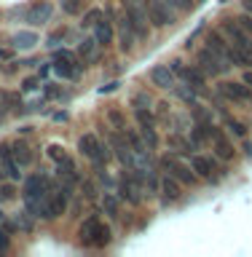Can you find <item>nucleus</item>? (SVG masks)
<instances>
[{
    "mask_svg": "<svg viewBox=\"0 0 252 257\" xmlns=\"http://www.w3.org/2000/svg\"><path fill=\"white\" fill-rule=\"evenodd\" d=\"M83 193H86V198H94L97 193H94V185L92 182H83Z\"/></svg>",
    "mask_w": 252,
    "mask_h": 257,
    "instance_id": "nucleus-41",
    "label": "nucleus"
},
{
    "mask_svg": "<svg viewBox=\"0 0 252 257\" xmlns=\"http://www.w3.org/2000/svg\"><path fill=\"white\" fill-rule=\"evenodd\" d=\"M118 198L126 201V204H132V206H137L142 201V185L134 174H124L118 180Z\"/></svg>",
    "mask_w": 252,
    "mask_h": 257,
    "instance_id": "nucleus-10",
    "label": "nucleus"
},
{
    "mask_svg": "<svg viewBox=\"0 0 252 257\" xmlns=\"http://www.w3.org/2000/svg\"><path fill=\"white\" fill-rule=\"evenodd\" d=\"M223 3H231V0H223Z\"/></svg>",
    "mask_w": 252,
    "mask_h": 257,
    "instance_id": "nucleus-48",
    "label": "nucleus"
},
{
    "mask_svg": "<svg viewBox=\"0 0 252 257\" xmlns=\"http://www.w3.org/2000/svg\"><path fill=\"white\" fill-rule=\"evenodd\" d=\"M164 3H169L177 14H185V11H191V8H193V0H164Z\"/></svg>",
    "mask_w": 252,
    "mask_h": 257,
    "instance_id": "nucleus-33",
    "label": "nucleus"
},
{
    "mask_svg": "<svg viewBox=\"0 0 252 257\" xmlns=\"http://www.w3.org/2000/svg\"><path fill=\"white\" fill-rule=\"evenodd\" d=\"M196 62H199V67L204 70V75H212V78H220V75H225V72L231 70V64L225 59H220L212 48H201Z\"/></svg>",
    "mask_w": 252,
    "mask_h": 257,
    "instance_id": "nucleus-5",
    "label": "nucleus"
},
{
    "mask_svg": "<svg viewBox=\"0 0 252 257\" xmlns=\"http://www.w3.org/2000/svg\"><path fill=\"white\" fill-rule=\"evenodd\" d=\"M124 6H126V14L134 27L137 40H145L150 35V16H148V8H145V0H124Z\"/></svg>",
    "mask_w": 252,
    "mask_h": 257,
    "instance_id": "nucleus-2",
    "label": "nucleus"
},
{
    "mask_svg": "<svg viewBox=\"0 0 252 257\" xmlns=\"http://www.w3.org/2000/svg\"><path fill=\"white\" fill-rule=\"evenodd\" d=\"M56 174L64 177V180H67V185H75V182H78L75 164H72V158H70V156H64L62 161H56Z\"/></svg>",
    "mask_w": 252,
    "mask_h": 257,
    "instance_id": "nucleus-23",
    "label": "nucleus"
},
{
    "mask_svg": "<svg viewBox=\"0 0 252 257\" xmlns=\"http://www.w3.org/2000/svg\"><path fill=\"white\" fill-rule=\"evenodd\" d=\"M207 48H212L220 59H225V62L231 64V43H228V38H225L220 30L207 32Z\"/></svg>",
    "mask_w": 252,
    "mask_h": 257,
    "instance_id": "nucleus-16",
    "label": "nucleus"
},
{
    "mask_svg": "<svg viewBox=\"0 0 252 257\" xmlns=\"http://www.w3.org/2000/svg\"><path fill=\"white\" fill-rule=\"evenodd\" d=\"M56 94H59V91H56L54 86H48V88H46V96H56Z\"/></svg>",
    "mask_w": 252,
    "mask_h": 257,
    "instance_id": "nucleus-46",
    "label": "nucleus"
},
{
    "mask_svg": "<svg viewBox=\"0 0 252 257\" xmlns=\"http://www.w3.org/2000/svg\"><path fill=\"white\" fill-rule=\"evenodd\" d=\"M158 190H161V201H164V204H175V201L183 198V182L175 180L172 174L158 182Z\"/></svg>",
    "mask_w": 252,
    "mask_h": 257,
    "instance_id": "nucleus-17",
    "label": "nucleus"
},
{
    "mask_svg": "<svg viewBox=\"0 0 252 257\" xmlns=\"http://www.w3.org/2000/svg\"><path fill=\"white\" fill-rule=\"evenodd\" d=\"M100 43H97V38H83L80 40V46H78V54H80V59L83 62H97L100 59Z\"/></svg>",
    "mask_w": 252,
    "mask_h": 257,
    "instance_id": "nucleus-22",
    "label": "nucleus"
},
{
    "mask_svg": "<svg viewBox=\"0 0 252 257\" xmlns=\"http://www.w3.org/2000/svg\"><path fill=\"white\" fill-rule=\"evenodd\" d=\"M110 244V228L108 225H100V230H97V238L92 246H108Z\"/></svg>",
    "mask_w": 252,
    "mask_h": 257,
    "instance_id": "nucleus-32",
    "label": "nucleus"
},
{
    "mask_svg": "<svg viewBox=\"0 0 252 257\" xmlns=\"http://www.w3.org/2000/svg\"><path fill=\"white\" fill-rule=\"evenodd\" d=\"M100 16H102V8H92V11H89V14L83 16V22H80V24H83V27H94Z\"/></svg>",
    "mask_w": 252,
    "mask_h": 257,
    "instance_id": "nucleus-35",
    "label": "nucleus"
},
{
    "mask_svg": "<svg viewBox=\"0 0 252 257\" xmlns=\"http://www.w3.org/2000/svg\"><path fill=\"white\" fill-rule=\"evenodd\" d=\"M11 56H14L11 48H8V46H0V59H11Z\"/></svg>",
    "mask_w": 252,
    "mask_h": 257,
    "instance_id": "nucleus-42",
    "label": "nucleus"
},
{
    "mask_svg": "<svg viewBox=\"0 0 252 257\" xmlns=\"http://www.w3.org/2000/svg\"><path fill=\"white\" fill-rule=\"evenodd\" d=\"M38 83H40V75H38V78H27V80L22 83V88H24V91H35Z\"/></svg>",
    "mask_w": 252,
    "mask_h": 257,
    "instance_id": "nucleus-40",
    "label": "nucleus"
},
{
    "mask_svg": "<svg viewBox=\"0 0 252 257\" xmlns=\"http://www.w3.org/2000/svg\"><path fill=\"white\" fill-rule=\"evenodd\" d=\"M64 156H67V153H64L62 145H48V158L51 161H62Z\"/></svg>",
    "mask_w": 252,
    "mask_h": 257,
    "instance_id": "nucleus-37",
    "label": "nucleus"
},
{
    "mask_svg": "<svg viewBox=\"0 0 252 257\" xmlns=\"http://www.w3.org/2000/svg\"><path fill=\"white\" fill-rule=\"evenodd\" d=\"M217 91H220L228 102H236V104H252V88L244 83V80H225V83L217 86Z\"/></svg>",
    "mask_w": 252,
    "mask_h": 257,
    "instance_id": "nucleus-8",
    "label": "nucleus"
},
{
    "mask_svg": "<svg viewBox=\"0 0 252 257\" xmlns=\"http://www.w3.org/2000/svg\"><path fill=\"white\" fill-rule=\"evenodd\" d=\"M140 134H142V140H145V145H148L150 150H156V148H158V134H156V123L140 126Z\"/></svg>",
    "mask_w": 252,
    "mask_h": 257,
    "instance_id": "nucleus-26",
    "label": "nucleus"
},
{
    "mask_svg": "<svg viewBox=\"0 0 252 257\" xmlns=\"http://www.w3.org/2000/svg\"><path fill=\"white\" fill-rule=\"evenodd\" d=\"M14 196H16V190H14L11 182H3V185H0V198H3V201H11Z\"/></svg>",
    "mask_w": 252,
    "mask_h": 257,
    "instance_id": "nucleus-38",
    "label": "nucleus"
},
{
    "mask_svg": "<svg viewBox=\"0 0 252 257\" xmlns=\"http://www.w3.org/2000/svg\"><path fill=\"white\" fill-rule=\"evenodd\" d=\"M204 132H207L209 140H212V150H215V156L220 158V161H233V158H236L233 142H231L228 137H225V134H223L215 123H207V126H204Z\"/></svg>",
    "mask_w": 252,
    "mask_h": 257,
    "instance_id": "nucleus-4",
    "label": "nucleus"
},
{
    "mask_svg": "<svg viewBox=\"0 0 252 257\" xmlns=\"http://www.w3.org/2000/svg\"><path fill=\"white\" fill-rule=\"evenodd\" d=\"M220 32H223L225 38H228V43L252 51V35L241 30V24H239L236 19H223V22H220Z\"/></svg>",
    "mask_w": 252,
    "mask_h": 257,
    "instance_id": "nucleus-9",
    "label": "nucleus"
},
{
    "mask_svg": "<svg viewBox=\"0 0 252 257\" xmlns=\"http://www.w3.org/2000/svg\"><path fill=\"white\" fill-rule=\"evenodd\" d=\"M150 83L156 88H175V72L166 64H156L150 70Z\"/></svg>",
    "mask_w": 252,
    "mask_h": 257,
    "instance_id": "nucleus-20",
    "label": "nucleus"
},
{
    "mask_svg": "<svg viewBox=\"0 0 252 257\" xmlns=\"http://www.w3.org/2000/svg\"><path fill=\"white\" fill-rule=\"evenodd\" d=\"M35 43H38V35H35V32H16L14 40H11V46H14V48H22V51H30Z\"/></svg>",
    "mask_w": 252,
    "mask_h": 257,
    "instance_id": "nucleus-25",
    "label": "nucleus"
},
{
    "mask_svg": "<svg viewBox=\"0 0 252 257\" xmlns=\"http://www.w3.org/2000/svg\"><path fill=\"white\" fill-rule=\"evenodd\" d=\"M108 118H110V123L118 128V132H126V118L121 115V110L118 107H113L110 112H108Z\"/></svg>",
    "mask_w": 252,
    "mask_h": 257,
    "instance_id": "nucleus-31",
    "label": "nucleus"
},
{
    "mask_svg": "<svg viewBox=\"0 0 252 257\" xmlns=\"http://www.w3.org/2000/svg\"><path fill=\"white\" fill-rule=\"evenodd\" d=\"M19 104V94H14V91H0V110H11Z\"/></svg>",
    "mask_w": 252,
    "mask_h": 257,
    "instance_id": "nucleus-27",
    "label": "nucleus"
},
{
    "mask_svg": "<svg viewBox=\"0 0 252 257\" xmlns=\"http://www.w3.org/2000/svg\"><path fill=\"white\" fill-rule=\"evenodd\" d=\"M94 38H97V43H100L102 48L105 46H110L113 43V38H116V30H113V22L108 19V16H100V19H97V24H94Z\"/></svg>",
    "mask_w": 252,
    "mask_h": 257,
    "instance_id": "nucleus-19",
    "label": "nucleus"
},
{
    "mask_svg": "<svg viewBox=\"0 0 252 257\" xmlns=\"http://www.w3.org/2000/svg\"><path fill=\"white\" fill-rule=\"evenodd\" d=\"M241 8H244L247 14H252V0H241Z\"/></svg>",
    "mask_w": 252,
    "mask_h": 257,
    "instance_id": "nucleus-45",
    "label": "nucleus"
},
{
    "mask_svg": "<svg viewBox=\"0 0 252 257\" xmlns=\"http://www.w3.org/2000/svg\"><path fill=\"white\" fill-rule=\"evenodd\" d=\"M0 169L6 172L8 180H19L22 177V166L16 164V158L11 153V145H0Z\"/></svg>",
    "mask_w": 252,
    "mask_h": 257,
    "instance_id": "nucleus-18",
    "label": "nucleus"
},
{
    "mask_svg": "<svg viewBox=\"0 0 252 257\" xmlns=\"http://www.w3.org/2000/svg\"><path fill=\"white\" fill-rule=\"evenodd\" d=\"M100 225H102V222H100V217H97V214L86 217L83 225L78 228V236H80V241L92 246V244H94V238H97V230H100Z\"/></svg>",
    "mask_w": 252,
    "mask_h": 257,
    "instance_id": "nucleus-21",
    "label": "nucleus"
},
{
    "mask_svg": "<svg viewBox=\"0 0 252 257\" xmlns=\"http://www.w3.org/2000/svg\"><path fill=\"white\" fill-rule=\"evenodd\" d=\"M78 150H80V156L89 158L94 166H102L105 161L110 158V148H108V145H102V140L97 134H92V132L83 134L78 140Z\"/></svg>",
    "mask_w": 252,
    "mask_h": 257,
    "instance_id": "nucleus-3",
    "label": "nucleus"
},
{
    "mask_svg": "<svg viewBox=\"0 0 252 257\" xmlns=\"http://www.w3.org/2000/svg\"><path fill=\"white\" fill-rule=\"evenodd\" d=\"M54 72L64 80L78 78V67H75V56L70 51H56L54 54Z\"/></svg>",
    "mask_w": 252,
    "mask_h": 257,
    "instance_id": "nucleus-13",
    "label": "nucleus"
},
{
    "mask_svg": "<svg viewBox=\"0 0 252 257\" xmlns=\"http://www.w3.org/2000/svg\"><path fill=\"white\" fill-rule=\"evenodd\" d=\"M145 8H148L153 27H169L175 22V8L164 0H145Z\"/></svg>",
    "mask_w": 252,
    "mask_h": 257,
    "instance_id": "nucleus-6",
    "label": "nucleus"
},
{
    "mask_svg": "<svg viewBox=\"0 0 252 257\" xmlns=\"http://www.w3.org/2000/svg\"><path fill=\"white\" fill-rule=\"evenodd\" d=\"M161 166L169 169V174L175 177V180H180L183 185H196L199 182V177L196 172L191 169V164H183L177 156H166V158H161Z\"/></svg>",
    "mask_w": 252,
    "mask_h": 257,
    "instance_id": "nucleus-7",
    "label": "nucleus"
},
{
    "mask_svg": "<svg viewBox=\"0 0 252 257\" xmlns=\"http://www.w3.org/2000/svg\"><path fill=\"white\" fill-rule=\"evenodd\" d=\"M236 22L241 24V30H244V32H249V35H252V14H247V11H244V14H241Z\"/></svg>",
    "mask_w": 252,
    "mask_h": 257,
    "instance_id": "nucleus-39",
    "label": "nucleus"
},
{
    "mask_svg": "<svg viewBox=\"0 0 252 257\" xmlns=\"http://www.w3.org/2000/svg\"><path fill=\"white\" fill-rule=\"evenodd\" d=\"M134 118L140 126H148V123H156V118H153L150 107H134Z\"/></svg>",
    "mask_w": 252,
    "mask_h": 257,
    "instance_id": "nucleus-29",
    "label": "nucleus"
},
{
    "mask_svg": "<svg viewBox=\"0 0 252 257\" xmlns=\"http://www.w3.org/2000/svg\"><path fill=\"white\" fill-rule=\"evenodd\" d=\"M11 153H14L16 164H19L22 169L32 164V153H30V148H27V145H24V142H19V140H16V142L11 145Z\"/></svg>",
    "mask_w": 252,
    "mask_h": 257,
    "instance_id": "nucleus-24",
    "label": "nucleus"
},
{
    "mask_svg": "<svg viewBox=\"0 0 252 257\" xmlns=\"http://www.w3.org/2000/svg\"><path fill=\"white\" fill-rule=\"evenodd\" d=\"M80 8H83V0H62V11L67 16H78Z\"/></svg>",
    "mask_w": 252,
    "mask_h": 257,
    "instance_id": "nucleus-30",
    "label": "nucleus"
},
{
    "mask_svg": "<svg viewBox=\"0 0 252 257\" xmlns=\"http://www.w3.org/2000/svg\"><path fill=\"white\" fill-rule=\"evenodd\" d=\"M67 201H70V185H62L59 190H51L40 204V217L43 220H56L67 212Z\"/></svg>",
    "mask_w": 252,
    "mask_h": 257,
    "instance_id": "nucleus-1",
    "label": "nucleus"
},
{
    "mask_svg": "<svg viewBox=\"0 0 252 257\" xmlns=\"http://www.w3.org/2000/svg\"><path fill=\"white\" fill-rule=\"evenodd\" d=\"M0 220H3V212H0Z\"/></svg>",
    "mask_w": 252,
    "mask_h": 257,
    "instance_id": "nucleus-49",
    "label": "nucleus"
},
{
    "mask_svg": "<svg viewBox=\"0 0 252 257\" xmlns=\"http://www.w3.org/2000/svg\"><path fill=\"white\" fill-rule=\"evenodd\" d=\"M132 107H150V96H148V91L134 94V96H132Z\"/></svg>",
    "mask_w": 252,
    "mask_h": 257,
    "instance_id": "nucleus-36",
    "label": "nucleus"
},
{
    "mask_svg": "<svg viewBox=\"0 0 252 257\" xmlns=\"http://www.w3.org/2000/svg\"><path fill=\"white\" fill-rule=\"evenodd\" d=\"M241 80H244V83L252 88V70H247V72H244V78H241Z\"/></svg>",
    "mask_w": 252,
    "mask_h": 257,
    "instance_id": "nucleus-44",
    "label": "nucleus"
},
{
    "mask_svg": "<svg viewBox=\"0 0 252 257\" xmlns=\"http://www.w3.org/2000/svg\"><path fill=\"white\" fill-rule=\"evenodd\" d=\"M116 22H118V48H121L124 54H132V51H134V46H137V35H134L132 22H129L126 8H124V14H118V16H116Z\"/></svg>",
    "mask_w": 252,
    "mask_h": 257,
    "instance_id": "nucleus-11",
    "label": "nucleus"
},
{
    "mask_svg": "<svg viewBox=\"0 0 252 257\" xmlns=\"http://www.w3.org/2000/svg\"><path fill=\"white\" fill-rule=\"evenodd\" d=\"M244 153H247V156H252V145H249V142L244 145Z\"/></svg>",
    "mask_w": 252,
    "mask_h": 257,
    "instance_id": "nucleus-47",
    "label": "nucleus"
},
{
    "mask_svg": "<svg viewBox=\"0 0 252 257\" xmlns=\"http://www.w3.org/2000/svg\"><path fill=\"white\" fill-rule=\"evenodd\" d=\"M51 3L48 0H35L30 8H27V14H24V19H27L32 27H38V24H46L48 19H51Z\"/></svg>",
    "mask_w": 252,
    "mask_h": 257,
    "instance_id": "nucleus-15",
    "label": "nucleus"
},
{
    "mask_svg": "<svg viewBox=\"0 0 252 257\" xmlns=\"http://www.w3.org/2000/svg\"><path fill=\"white\" fill-rule=\"evenodd\" d=\"M225 126H228V132L233 137H239V140H244V137H247V126L241 123V120H236V118H228V120H225Z\"/></svg>",
    "mask_w": 252,
    "mask_h": 257,
    "instance_id": "nucleus-28",
    "label": "nucleus"
},
{
    "mask_svg": "<svg viewBox=\"0 0 252 257\" xmlns=\"http://www.w3.org/2000/svg\"><path fill=\"white\" fill-rule=\"evenodd\" d=\"M191 169L196 172L199 180L215 182V172H217L215 158H209V156H191Z\"/></svg>",
    "mask_w": 252,
    "mask_h": 257,
    "instance_id": "nucleus-14",
    "label": "nucleus"
},
{
    "mask_svg": "<svg viewBox=\"0 0 252 257\" xmlns=\"http://www.w3.org/2000/svg\"><path fill=\"white\" fill-rule=\"evenodd\" d=\"M124 134H126V132H121V134H110V148L116 150V158H118L126 169H134V166H137V158H134L132 148H129V140H126Z\"/></svg>",
    "mask_w": 252,
    "mask_h": 257,
    "instance_id": "nucleus-12",
    "label": "nucleus"
},
{
    "mask_svg": "<svg viewBox=\"0 0 252 257\" xmlns=\"http://www.w3.org/2000/svg\"><path fill=\"white\" fill-rule=\"evenodd\" d=\"M6 249H8V236L0 230V252H6Z\"/></svg>",
    "mask_w": 252,
    "mask_h": 257,
    "instance_id": "nucleus-43",
    "label": "nucleus"
},
{
    "mask_svg": "<svg viewBox=\"0 0 252 257\" xmlns=\"http://www.w3.org/2000/svg\"><path fill=\"white\" fill-rule=\"evenodd\" d=\"M105 212H108L110 217H118V198L116 196H105Z\"/></svg>",
    "mask_w": 252,
    "mask_h": 257,
    "instance_id": "nucleus-34",
    "label": "nucleus"
}]
</instances>
